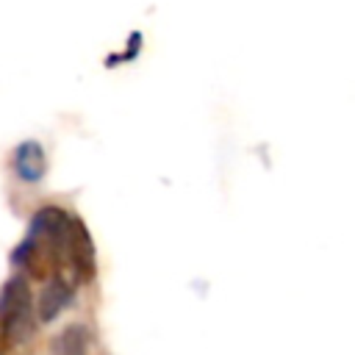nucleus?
<instances>
[{"mask_svg":"<svg viewBox=\"0 0 355 355\" xmlns=\"http://www.w3.org/2000/svg\"><path fill=\"white\" fill-rule=\"evenodd\" d=\"M33 300L22 277H11L0 291V355L31 333Z\"/></svg>","mask_w":355,"mask_h":355,"instance_id":"f257e3e1","label":"nucleus"},{"mask_svg":"<svg viewBox=\"0 0 355 355\" xmlns=\"http://www.w3.org/2000/svg\"><path fill=\"white\" fill-rule=\"evenodd\" d=\"M64 272H69V283H92L97 275V255H94V241L92 233L86 230V225L80 219H69L67 236H64V247H61V272L58 277H64Z\"/></svg>","mask_w":355,"mask_h":355,"instance_id":"f03ea898","label":"nucleus"},{"mask_svg":"<svg viewBox=\"0 0 355 355\" xmlns=\"http://www.w3.org/2000/svg\"><path fill=\"white\" fill-rule=\"evenodd\" d=\"M11 166H14V175L25 183H39L47 172V158H44V150L39 141L28 139L22 144H17L14 155H11Z\"/></svg>","mask_w":355,"mask_h":355,"instance_id":"7ed1b4c3","label":"nucleus"},{"mask_svg":"<svg viewBox=\"0 0 355 355\" xmlns=\"http://www.w3.org/2000/svg\"><path fill=\"white\" fill-rule=\"evenodd\" d=\"M72 294H75V286L67 280V277H50L39 294V305H36V313L42 322H53L61 316L64 308L72 305Z\"/></svg>","mask_w":355,"mask_h":355,"instance_id":"20e7f679","label":"nucleus"},{"mask_svg":"<svg viewBox=\"0 0 355 355\" xmlns=\"http://www.w3.org/2000/svg\"><path fill=\"white\" fill-rule=\"evenodd\" d=\"M89 352V330L83 324H69L53 338V355H86Z\"/></svg>","mask_w":355,"mask_h":355,"instance_id":"39448f33","label":"nucleus"}]
</instances>
